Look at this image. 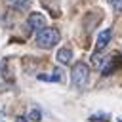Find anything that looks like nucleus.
Wrapping results in <instances>:
<instances>
[{
    "label": "nucleus",
    "instance_id": "nucleus-5",
    "mask_svg": "<svg viewBox=\"0 0 122 122\" xmlns=\"http://www.w3.org/2000/svg\"><path fill=\"white\" fill-rule=\"evenodd\" d=\"M55 59H57V63H61V65L71 63V59H72V50H71V48H61V50L55 53Z\"/></svg>",
    "mask_w": 122,
    "mask_h": 122
},
{
    "label": "nucleus",
    "instance_id": "nucleus-8",
    "mask_svg": "<svg viewBox=\"0 0 122 122\" xmlns=\"http://www.w3.org/2000/svg\"><path fill=\"white\" fill-rule=\"evenodd\" d=\"M111 4H112V8L116 10V11H122V0H109Z\"/></svg>",
    "mask_w": 122,
    "mask_h": 122
},
{
    "label": "nucleus",
    "instance_id": "nucleus-7",
    "mask_svg": "<svg viewBox=\"0 0 122 122\" xmlns=\"http://www.w3.org/2000/svg\"><path fill=\"white\" fill-rule=\"evenodd\" d=\"M29 120H32V122H38V120H42V112H40V111H30V114H29Z\"/></svg>",
    "mask_w": 122,
    "mask_h": 122
},
{
    "label": "nucleus",
    "instance_id": "nucleus-9",
    "mask_svg": "<svg viewBox=\"0 0 122 122\" xmlns=\"http://www.w3.org/2000/svg\"><path fill=\"white\" fill-rule=\"evenodd\" d=\"M120 122H122V120H120Z\"/></svg>",
    "mask_w": 122,
    "mask_h": 122
},
{
    "label": "nucleus",
    "instance_id": "nucleus-6",
    "mask_svg": "<svg viewBox=\"0 0 122 122\" xmlns=\"http://www.w3.org/2000/svg\"><path fill=\"white\" fill-rule=\"evenodd\" d=\"M8 6H11L15 10H29L30 8V0H8Z\"/></svg>",
    "mask_w": 122,
    "mask_h": 122
},
{
    "label": "nucleus",
    "instance_id": "nucleus-3",
    "mask_svg": "<svg viewBox=\"0 0 122 122\" xmlns=\"http://www.w3.org/2000/svg\"><path fill=\"white\" fill-rule=\"evenodd\" d=\"M46 27V17L42 15V13H38V11H32L30 15H29V19H27V29L30 30V32H38L40 29H44Z\"/></svg>",
    "mask_w": 122,
    "mask_h": 122
},
{
    "label": "nucleus",
    "instance_id": "nucleus-1",
    "mask_svg": "<svg viewBox=\"0 0 122 122\" xmlns=\"http://www.w3.org/2000/svg\"><path fill=\"white\" fill-rule=\"evenodd\" d=\"M59 40H61V34H59V30L53 29V27H44V29H40V30L36 32V38H34L36 46L42 48V50H51L53 46H57Z\"/></svg>",
    "mask_w": 122,
    "mask_h": 122
},
{
    "label": "nucleus",
    "instance_id": "nucleus-2",
    "mask_svg": "<svg viewBox=\"0 0 122 122\" xmlns=\"http://www.w3.org/2000/svg\"><path fill=\"white\" fill-rule=\"evenodd\" d=\"M71 80H72V84L76 88H80V90L86 88L88 86V80H90V67L86 63H82V61L74 63V67L71 71Z\"/></svg>",
    "mask_w": 122,
    "mask_h": 122
},
{
    "label": "nucleus",
    "instance_id": "nucleus-4",
    "mask_svg": "<svg viewBox=\"0 0 122 122\" xmlns=\"http://www.w3.org/2000/svg\"><path fill=\"white\" fill-rule=\"evenodd\" d=\"M111 38H112V30H111V29H105L103 32H99L97 42H95V50H97V51H99V50H103V48L111 42Z\"/></svg>",
    "mask_w": 122,
    "mask_h": 122
}]
</instances>
